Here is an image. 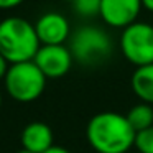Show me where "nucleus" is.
I'll return each instance as SVG.
<instances>
[{
    "label": "nucleus",
    "instance_id": "obj_18",
    "mask_svg": "<svg viewBox=\"0 0 153 153\" xmlns=\"http://www.w3.org/2000/svg\"><path fill=\"white\" fill-rule=\"evenodd\" d=\"M18 153H33V152H30V150H25V148H22Z\"/></svg>",
    "mask_w": 153,
    "mask_h": 153
},
{
    "label": "nucleus",
    "instance_id": "obj_2",
    "mask_svg": "<svg viewBox=\"0 0 153 153\" xmlns=\"http://www.w3.org/2000/svg\"><path fill=\"white\" fill-rule=\"evenodd\" d=\"M41 43L35 25L22 17H7L0 22V54L10 64L33 61Z\"/></svg>",
    "mask_w": 153,
    "mask_h": 153
},
{
    "label": "nucleus",
    "instance_id": "obj_9",
    "mask_svg": "<svg viewBox=\"0 0 153 153\" xmlns=\"http://www.w3.org/2000/svg\"><path fill=\"white\" fill-rule=\"evenodd\" d=\"M20 142L22 148L30 150L33 153H45L54 145L53 130L45 122H31L22 130Z\"/></svg>",
    "mask_w": 153,
    "mask_h": 153
},
{
    "label": "nucleus",
    "instance_id": "obj_6",
    "mask_svg": "<svg viewBox=\"0 0 153 153\" xmlns=\"http://www.w3.org/2000/svg\"><path fill=\"white\" fill-rule=\"evenodd\" d=\"M73 61L69 48L64 45H41L36 56L33 58V63L40 68L46 79H58L68 74L73 66Z\"/></svg>",
    "mask_w": 153,
    "mask_h": 153
},
{
    "label": "nucleus",
    "instance_id": "obj_17",
    "mask_svg": "<svg viewBox=\"0 0 153 153\" xmlns=\"http://www.w3.org/2000/svg\"><path fill=\"white\" fill-rule=\"evenodd\" d=\"M142 5H143V8L153 12V0H142Z\"/></svg>",
    "mask_w": 153,
    "mask_h": 153
},
{
    "label": "nucleus",
    "instance_id": "obj_10",
    "mask_svg": "<svg viewBox=\"0 0 153 153\" xmlns=\"http://www.w3.org/2000/svg\"><path fill=\"white\" fill-rule=\"evenodd\" d=\"M130 84L133 94L142 102L153 105V64L137 68L132 74Z\"/></svg>",
    "mask_w": 153,
    "mask_h": 153
},
{
    "label": "nucleus",
    "instance_id": "obj_3",
    "mask_svg": "<svg viewBox=\"0 0 153 153\" xmlns=\"http://www.w3.org/2000/svg\"><path fill=\"white\" fill-rule=\"evenodd\" d=\"M5 91L17 102H33L46 87V76L33 61L10 64L4 77Z\"/></svg>",
    "mask_w": 153,
    "mask_h": 153
},
{
    "label": "nucleus",
    "instance_id": "obj_16",
    "mask_svg": "<svg viewBox=\"0 0 153 153\" xmlns=\"http://www.w3.org/2000/svg\"><path fill=\"white\" fill-rule=\"evenodd\" d=\"M45 153H71L69 150H66L64 146H58V145H53L50 150H46Z\"/></svg>",
    "mask_w": 153,
    "mask_h": 153
},
{
    "label": "nucleus",
    "instance_id": "obj_19",
    "mask_svg": "<svg viewBox=\"0 0 153 153\" xmlns=\"http://www.w3.org/2000/svg\"><path fill=\"white\" fill-rule=\"evenodd\" d=\"M0 107H2V92H0Z\"/></svg>",
    "mask_w": 153,
    "mask_h": 153
},
{
    "label": "nucleus",
    "instance_id": "obj_15",
    "mask_svg": "<svg viewBox=\"0 0 153 153\" xmlns=\"http://www.w3.org/2000/svg\"><path fill=\"white\" fill-rule=\"evenodd\" d=\"M8 68H10V63H8V61L2 56V54H0V79H4V77H5Z\"/></svg>",
    "mask_w": 153,
    "mask_h": 153
},
{
    "label": "nucleus",
    "instance_id": "obj_4",
    "mask_svg": "<svg viewBox=\"0 0 153 153\" xmlns=\"http://www.w3.org/2000/svg\"><path fill=\"white\" fill-rule=\"evenodd\" d=\"M69 51L73 59L84 66L100 64L112 53V41L109 35L97 27H82L71 36Z\"/></svg>",
    "mask_w": 153,
    "mask_h": 153
},
{
    "label": "nucleus",
    "instance_id": "obj_8",
    "mask_svg": "<svg viewBox=\"0 0 153 153\" xmlns=\"http://www.w3.org/2000/svg\"><path fill=\"white\" fill-rule=\"evenodd\" d=\"M35 30L41 45H64L71 33L68 18L58 12L43 13L35 23Z\"/></svg>",
    "mask_w": 153,
    "mask_h": 153
},
{
    "label": "nucleus",
    "instance_id": "obj_12",
    "mask_svg": "<svg viewBox=\"0 0 153 153\" xmlns=\"http://www.w3.org/2000/svg\"><path fill=\"white\" fill-rule=\"evenodd\" d=\"M100 4L102 0H74V10L81 15V17H97L100 13Z\"/></svg>",
    "mask_w": 153,
    "mask_h": 153
},
{
    "label": "nucleus",
    "instance_id": "obj_20",
    "mask_svg": "<svg viewBox=\"0 0 153 153\" xmlns=\"http://www.w3.org/2000/svg\"><path fill=\"white\" fill-rule=\"evenodd\" d=\"M64 2H71V4H73V2H74V0H64Z\"/></svg>",
    "mask_w": 153,
    "mask_h": 153
},
{
    "label": "nucleus",
    "instance_id": "obj_7",
    "mask_svg": "<svg viewBox=\"0 0 153 153\" xmlns=\"http://www.w3.org/2000/svg\"><path fill=\"white\" fill-rule=\"evenodd\" d=\"M142 0H102L99 17L112 28H127L142 12Z\"/></svg>",
    "mask_w": 153,
    "mask_h": 153
},
{
    "label": "nucleus",
    "instance_id": "obj_13",
    "mask_svg": "<svg viewBox=\"0 0 153 153\" xmlns=\"http://www.w3.org/2000/svg\"><path fill=\"white\" fill-rule=\"evenodd\" d=\"M135 146L140 153H153V127L135 135Z\"/></svg>",
    "mask_w": 153,
    "mask_h": 153
},
{
    "label": "nucleus",
    "instance_id": "obj_5",
    "mask_svg": "<svg viewBox=\"0 0 153 153\" xmlns=\"http://www.w3.org/2000/svg\"><path fill=\"white\" fill-rule=\"evenodd\" d=\"M120 51L125 59L137 68L153 64V27L135 22L123 28L120 35Z\"/></svg>",
    "mask_w": 153,
    "mask_h": 153
},
{
    "label": "nucleus",
    "instance_id": "obj_1",
    "mask_svg": "<svg viewBox=\"0 0 153 153\" xmlns=\"http://www.w3.org/2000/svg\"><path fill=\"white\" fill-rule=\"evenodd\" d=\"M135 135L127 117L110 110L96 114L86 127V138L97 153H127L135 145Z\"/></svg>",
    "mask_w": 153,
    "mask_h": 153
},
{
    "label": "nucleus",
    "instance_id": "obj_11",
    "mask_svg": "<svg viewBox=\"0 0 153 153\" xmlns=\"http://www.w3.org/2000/svg\"><path fill=\"white\" fill-rule=\"evenodd\" d=\"M127 120L137 133L153 127V105L138 102L127 112Z\"/></svg>",
    "mask_w": 153,
    "mask_h": 153
},
{
    "label": "nucleus",
    "instance_id": "obj_14",
    "mask_svg": "<svg viewBox=\"0 0 153 153\" xmlns=\"http://www.w3.org/2000/svg\"><path fill=\"white\" fill-rule=\"evenodd\" d=\"M25 2V0H0V8H13Z\"/></svg>",
    "mask_w": 153,
    "mask_h": 153
}]
</instances>
